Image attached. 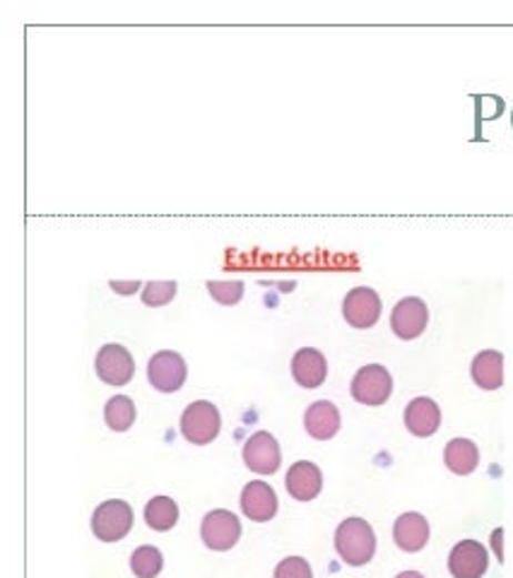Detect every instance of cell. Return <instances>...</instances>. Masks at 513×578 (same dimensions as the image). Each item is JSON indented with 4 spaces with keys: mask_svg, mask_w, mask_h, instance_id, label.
<instances>
[{
    "mask_svg": "<svg viewBox=\"0 0 513 578\" xmlns=\"http://www.w3.org/2000/svg\"><path fill=\"white\" fill-rule=\"evenodd\" d=\"M164 567V557L157 547L142 545L131 557V569L138 578H157Z\"/></svg>",
    "mask_w": 513,
    "mask_h": 578,
    "instance_id": "7402d4cb",
    "label": "cell"
},
{
    "mask_svg": "<svg viewBox=\"0 0 513 578\" xmlns=\"http://www.w3.org/2000/svg\"><path fill=\"white\" fill-rule=\"evenodd\" d=\"M104 419L109 429L128 432L135 422V403L128 396H113L104 407Z\"/></svg>",
    "mask_w": 513,
    "mask_h": 578,
    "instance_id": "44dd1931",
    "label": "cell"
},
{
    "mask_svg": "<svg viewBox=\"0 0 513 578\" xmlns=\"http://www.w3.org/2000/svg\"><path fill=\"white\" fill-rule=\"evenodd\" d=\"M470 376L482 391H499L504 386V355L499 349H482L470 364Z\"/></svg>",
    "mask_w": 513,
    "mask_h": 578,
    "instance_id": "e0dca14e",
    "label": "cell"
},
{
    "mask_svg": "<svg viewBox=\"0 0 513 578\" xmlns=\"http://www.w3.org/2000/svg\"><path fill=\"white\" fill-rule=\"evenodd\" d=\"M342 316L352 328L366 331L374 328L381 318V297L372 287H354L342 302Z\"/></svg>",
    "mask_w": 513,
    "mask_h": 578,
    "instance_id": "8992f818",
    "label": "cell"
},
{
    "mask_svg": "<svg viewBox=\"0 0 513 578\" xmlns=\"http://www.w3.org/2000/svg\"><path fill=\"white\" fill-rule=\"evenodd\" d=\"M335 549L350 567H364L376 555V533L360 516L345 518L335 530Z\"/></svg>",
    "mask_w": 513,
    "mask_h": 578,
    "instance_id": "6da1fadb",
    "label": "cell"
},
{
    "mask_svg": "<svg viewBox=\"0 0 513 578\" xmlns=\"http://www.w3.org/2000/svg\"><path fill=\"white\" fill-rule=\"evenodd\" d=\"M430 323V308L420 297H405L393 306L391 328L401 341H415Z\"/></svg>",
    "mask_w": 513,
    "mask_h": 578,
    "instance_id": "9c48e42d",
    "label": "cell"
},
{
    "mask_svg": "<svg viewBox=\"0 0 513 578\" xmlns=\"http://www.w3.org/2000/svg\"><path fill=\"white\" fill-rule=\"evenodd\" d=\"M109 287L113 290V292H119V294H133V292H138L142 285L138 280H133V282H119V280H111L109 282Z\"/></svg>",
    "mask_w": 513,
    "mask_h": 578,
    "instance_id": "484cf974",
    "label": "cell"
},
{
    "mask_svg": "<svg viewBox=\"0 0 513 578\" xmlns=\"http://www.w3.org/2000/svg\"><path fill=\"white\" fill-rule=\"evenodd\" d=\"M189 366L179 352L162 349L150 359L148 364V378L150 384L160 393H177L183 384H187Z\"/></svg>",
    "mask_w": 513,
    "mask_h": 578,
    "instance_id": "5b68a950",
    "label": "cell"
},
{
    "mask_svg": "<svg viewBox=\"0 0 513 578\" xmlns=\"http://www.w3.org/2000/svg\"><path fill=\"white\" fill-rule=\"evenodd\" d=\"M201 538L210 549H215V552H227V549H232L241 538L239 518L232 511H224V509L210 511L203 518Z\"/></svg>",
    "mask_w": 513,
    "mask_h": 578,
    "instance_id": "ba28073f",
    "label": "cell"
},
{
    "mask_svg": "<svg viewBox=\"0 0 513 578\" xmlns=\"http://www.w3.org/2000/svg\"><path fill=\"white\" fill-rule=\"evenodd\" d=\"M511 125H513V116H511Z\"/></svg>",
    "mask_w": 513,
    "mask_h": 578,
    "instance_id": "f1b7e54d",
    "label": "cell"
},
{
    "mask_svg": "<svg viewBox=\"0 0 513 578\" xmlns=\"http://www.w3.org/2000/svg\"><path fill=\"white\" fill-rule=\"evenodd\" d=\"M241 456H244L247 468L259 473V475H273L280 470V446L275 442L273 434L268 432H255L253 436H249V442L244 444V450H241Z\"/></svg>",
    "mask_w": 513,
    "mask_h": 578,
    "instance_id": "8fae6325",
    "label": "cell"
},
{
    "mask_svg": "<svg viewBox=\"0 0 513 578\" xmlns=\"http://www.w3.org/2000/svg\"><path fill=\"white\" fill-rule=\"evenodd\" d=\"M145 520L152 530L167 533L177 526L179 520V506L174 499L169 497H154L152 501H148L145 506Z\"/></svg>",
    "mask_w": 513,
    "mask_h": 578,
    "instance_id": "ffe728a7",
    "label": "cell"
},
{
    "mask_svg": "<svg viewBox=\"0 0 513 578\" xmlns=\"http://www.w3.org/2000/svg\"><path fill=\"white\" fill-rule=\"evenodd\" d=\"M205 287L210 292V297L224 306H234L241 302V297H244V282H239V280H232V282L210 280Z\"/></svg>",
    "mask_w": 513,
    "mask_h": 578,
    "instance_id": "603a6c76",
    "label": "cell"
},
{
    "mask_svg": "<svg viewBox=\"0 0 513 578\" xmlns=\"http://www.w3.org/2000/svg\"><path fill=\"white\" fill-rule=\"evenodd\" d=\"M405 427L410 434L420 436V439L436 434L441 427V407L426 396L412 398L405 407Z\"/></svg>",
    "mask_w": 513,
    "mask_h": 578,
    "instance_id": "9a60e30c",
    "label": "cell"
},
{
    "mask_svg": "<svg viewBox=\"0 0 513 578\" xmlns=\"http://www.w3.org/2000/svg\"><path fill=\"white\" fill-rule=\"evenodd\" d=\"M393 540L403 552H420L430 542V520L415 511L403 514L393 526Z\"/></svg>",
    "mask_w": 513,
    "mask_h": 578,
    "instance_id": "5bb4252c",
    "label": "cell"
},
{
    "mask_svg": "<svg viewBox=\"0 0 513 578\" xmlns=\"http://www.w3.org/2000/svg\"><path fill=\"white\" fill-rule=\"evenodd\" d=\"M94 369H97V376L102 378L104 384L125 386L135 374V362H133L131 352H128L123 345L109 343L97 352Z\"/></svg>",
    "mask_w": 513,
    "mask_h": 578,
    "instance_id": "52a82bcc",
    "label": "cell"
},
{
    "mask_svg": "<svg viewBox=\"0 0 513 578\" xmlns=\"http://www.w3.org/2000/svg\"><path fill=\"white\" fill-rule=\"evenodd\" d=\"M273 578H313V571L304 557H288L278 564Z\"/></svg>",
    "mask_w": 513,
    "mask_h": 578,
    "instance_id": "d4e9b609",
    "label": "cell"
},
{
    "mask_svg": "<svg viewBox=\"0 0 513 578\" xmlns=\"http://www.w3.org/2000/svg\"><path fill=\"white\" fill-rule=\"evenodd\" d=\"M395 578H424L420 571H403V574H398Z\"/></svg>",
    "mask_w": 513,
    "mask_h": 578,
    "instance_id": "83f0119b",
    "label": "cell"
},
{
    "mask_svg": "<svg viewBox=\"0 0 513 578\" xmlns=\"http://www.w3.org/2000/svg\"><path fill=\"white\" fill-rule=\"evenodd\" d=\"M502 535H504V530L499 528V530H494V535H492V540H494V547H496V555H499V561H502Z\"/></svg>",
    "mask_w": 513,
    "mask_h": 578,
    "instance_id": "4316f807",
    "label": "cell"
},
{
    "mask_svg": "<svg viewBox=\"0 0 513 578\" xmlns=\"http://www.w3.org/2000/svg\"><path fill=\"white\" fill-rule=\"evenodd\" d=\"M292 376L302 388H319L328 376V362L319 349L302 347L292 357Z\"/></svg>",
    "mask_w": 513,
    "mask_h": 578,
    "instance_id": "2e32d148",
    "label": "cell"
},
{
    "mask_svg": "<svg viewBox=\"0 0 513 578\" xmlns=\"http://www.w3.org/2000/svg\"><path fill=\"white\" fill-rule=\"evenodd\" d=\"M290 497L296 501H311L321 495L323 489V475L316 463L299 460L288 470V479H284Z\"/></svg>",
    "mask_w": 513,
    "mask_h": 578,
    "instance_id": "4fadbf2b",
    "label": "cell"
},
{
    "mask_svg": "<svg viewBox=\"0 0 513 578\" xmlns=\"http://www.w3.org/2000/svg\"><path fill=\"white\" fill-rule=\"evenodd\" d=\"M446 468L455 475H470L480 465V448L470 439H451L444 448Z\"/></svg>",
    "mask_w": 513,
    "mask_h": 578,
    "instance_id": "d6986e66",
    "label": "cell"
},
{
    "mask_svg": "<svg viewBox=\"0 0 513 578\" xmlns=\"http://www.w3.org/2000/svg\"><path fill=\"white\" fill-rule=\"evenodd\" d=\"M241 511L249 516V520L255 524H268L278 514V495L263 479H253L244 489H241Z\"/></svg>",
    "mask_w": 513,
    "mask_h": 578,
    "instance_id": "7c38bea8",
    "label": "cell"
},
{
    "mask_svg": "<svg viewBox=\"0 0 513 578\" xmlns=\"http://www.w3.org/2000/svg\"><path fill=\"white\" fill-rule=\"evenodd\" d=\"M350 393L358 403L369 405V407H379L391 398L393 376L383 364H366L358 374H354L352 384H350Z\"/></svg>",
    "mask_w": 513,
    "mask_h": 578,
    "instance_id": "277c9868",
    "label": "cell"
},
{
    "mask_svg": "<svg viewBox=\"0 0 513 578\" xmlns=\"http://www.w3.org/2000/svg\"><path fill=\"white\" fill-rule=\"evenodd\" d=\"M177 282L174 280H157V282H148L142 287V302L148 306H164L171 300L177 297Z\"/></svg>",
    "mask_w": 513,
    "mask_h": 578,
    "instance_id": "cb8c5ba5",
    "label": "cell"
},
{
    "mask_svg": "<svg viewBox=\"0 0 513 578\" xmlns=\"http://www.w3.org/2000/svg\"><path fill=\"white\" fill-rule=\"evenodd\" d=\"M133 528V509L128 501L109 499L92 514V533L102 542H119Z\"/></svg>",
    "mask_w": 513,
    "mask_h": 578,
    "instance_id": "3957f363",
    "label": "cell"
},
{
    "mask_svg": "<svg viewBox=\"0 0 513 578\" xmlns=\"http://www.w3.org/2000/svg\"><path fill=\"white\" fill-rule=\"evenodd\" d=\"M490 569L487 547L477 540H461L449 555V571L453 578H482Z\"/></svg>",
    "mask_w": 513,
    "mask_h": 578,
    "instance_id": "30bf717a",
    "label": "cell"
},
{
    "mask_svg": "<svg viewBox=\"0 0 513 578\" xmlns=\"http://www.w3.org/2000/svg\"><path fill=\"white\" fill-rule=\"evenodd\" d=\"M220 429H222L220 410L210 400H195L181 415L183 439L195 446H205L210 442H215Z\"/></svg>",
    "mask_w": 513,
    "mask_h": 578,
    "instance_id": "7a4b0ae2",
    "label": "cell"
},
{
    "mask_svg": "<svg viewBox=\"0 0 513 578\" xmlns=\"http://www.w3.org/2000/svg\"><path fill=\"white\" fill-rule=\"evenodd\" d=\"M304 427L316 442H328L340 432V410L331 400H316L309 405Z\"/></svg>",
    "mask_w": 513,
    "mask_h": 578,
    "instance_id": "ac0fdd59",
    "label": "cell"
}]
</instances>
